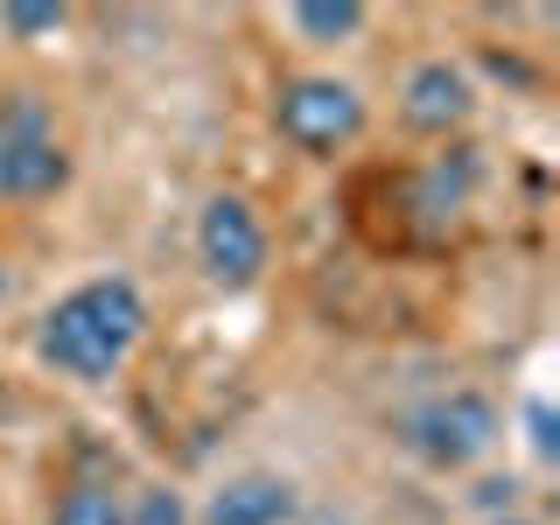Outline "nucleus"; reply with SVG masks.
<instances>
[{
    "label": "nucleus",
    "instance_id": "1",
    "mask_svg": "<svg viewBox=\"0 0 560 525\" xmlns=\"http://www.w3.org/2000/svg\"><path fill=\"white\" fill-rule=\"evenodd\" d=\"M140 329H148V302H140V288L127 273L113 280H84V288H70L57 308L43 315V329H35V358L49 364V372L63 378H113L119 364H127V350L140 343Z\"/></svg>",
    "mask_w": 560,
    "mask_h": 525
},
{
    "label": "nucleus",
    "instance_id": "2",
    "mask_svg": "<svg viewBox=\"0 0 560 525\" xmlns=\"http://www.w3.org/2000/svg\"><path fill=\"white\" fill-rule=\"evenodd\" d=\"M70 183V154L57 127H49L43 98H8L0 105V203H35V197H57Z\"/></svg>",
    "mask_w": 560,
    "mask_h": 525
},
{
    "label": "nucleus",
    "instance_id": "3",
    "mask_svg": "<svg viewBox=\"0 0 560 525\" xmlns=\"http://www.w3.org/2000/svg\"><path fill=\"white\" fill-rule=\"evenodd\" d=\"M407 442L428 455L434 469H463L477 463V455H490V442H498V407H490L483 393H434L428 407L407 413Z\"/></svg>",
    "mask_w": 560,
    "mask_h": 525
},
{
    "label": "nucleus",
    "instance_id": "4",
    "mask_svg": "<svg viewBox=\"0 0 560 525\" xmlns=\"http://www.w3.org/2000/svg\"><path fill=\"white\" fill-rule=\"evenodd\" d=\"M273 119L302 154H337L364 127V98L350 92L343 78H294V84H280Z\"/></svg>",
    "mask_w": 560,
    "mask_h": 525
},
{
    "label": "nucleus",
    "instance_id": "5",
    "mask_svg": "<svg viewBox=\"0 0 560 525\" xmlns=\"http://www.w3.org/2000/svg\"><path fill=\"white\" fill-rule=\"evenodd\" d=\"M197 253H203V273L218 288H253L259 267H267V232H259L253 203L210 197L203 218H197Z\"/></svg>",
    "mask_w": 560,
    "mask_h": 525
},
{
    "label": "nucleus",
    "instance_id": "6",
    "mask_svg": "<svg viewBox=\"0 0 560 525\" xmlns=\"http://www.w3.org/2000/svg\"><path fill=\"white\" fill-rule=\"evenodd\" d=\"M399 113H407L413 133H448V127H463V119L477 113V84H469L463 63L434 57V63H420L407 78V105H399Z\"/></svg>",
    "mask_w": 560,
    "mask_h": 525
},
{
    "label": "nucleus",
    "instance_id": "7",
    "mask_svg": "<svg viewBox=\"0 0 560 525\" xmlns=\"http://www.w3.org/2000/svg\"><path fill=\"white\" fill-rule=\"evenodd\" d=\"M49 525H127V512H119L113 483H70L57 498V512H49Z\"/></svg>",
    "mask_w": 560,
    "mask_h": 525
},
{
    "label": "nucleus",
    "instance_id": "8",
    "mask_svg": "<svg viewBox=\"0 0 560 525\" xmlns=\"http://www.w3.org/2000/svg\"><path fill=\"white\" fill-rule=\"evenodd\" d=\"M294 28L315 35V43H343V35L364 28V8L358 0H302V8H294Z\"/></svg>",
    "mask_w": 560,
    "mask_h": 525
},
{
    "label": "nucleus",
    "instance_id": "9",
    "mask_svg": "<svg viewBox=\"0 0 560 525\" xmlns=\"http://www.w3.org/2000/svg\"><path fill=\"white\" fill-rule=\"evenodd\" d=\"M127 525H189V512H183V498H175L168 483H148V490L133 498Z\"/></svg>",
    "mask_w": 560,
    "mask_h": 525
},
{
    "label": "nucleus",
    "instance_id": "10",
    "mask_svg": "<svg viewBox=\"0 0 560 525\" xmlns=\"http://www.w3.org/2000/svg\"><path fill=\"white\" fill-rule=\"evenodd\" d=\"M259 525H343L337 512H323V504H302V498H288L280 512H267Z\"/></svg>",
    "mask_w": 560,
    "mask_h": 525
},
{
    "label": "nucleus",
    "instance_id": "11",
    "mask_svg": "<svg viewBox=\"0 0 560 525\" xmlns=\"http://www.w3.org/2000/svg\"><path fill=\"white\" fill-rule=\"evenodd\" d=\"M8 28L14 35H49V28H63V8H8Z\"/></svg>",
    "mask_w": 560,
    "mask_h": 525
},
{
    "label": "nucleus",
    "instance_id": "12",
    "mask_svg": "<svg viewBox=\"0 0 560 525\" xmlns=\"http://www.w3.org/2000/svg\"><path fill=\"white\" fill-rule=\"evenodd\" d=\"M525 420H533V448L553 455V448H560V442H553V407H539V399H533V413H525Z\"/></svg>",
    "mask_w": 560,
    "mask_h": 525
},
{
    "label": "nucleus",
    "instance_id": "13",
    "mask_svg": "<svg viewBox=\"0 0 560 525\" xmlns=\"http://www.w3.org/2000/svg\"><path fill=\"white\" fill-rule=\"evenodd\" d=\"M512 490H518V483H512V477H490V483H483V490H477V498H483V504H490V512H498V504H512Z\"/></svg>",
    "mask_w": 560,
    "mask_h": 525
},
{
    "label": "nucleus",
    "instance_id": "14",
    "mask_svg": "<svg viewBox=\"0 0 560 525\" xmlns=\"http://www.w3.org/2000/svg\"><path fill=\"white\" fill-rule=\"evenodd\" d=\"M490 525H525V518H490Z\"/></svg>",
    "mask_w": 560,
    "mask_h": 525
},
{
    "label": "nucleus",
    "instance_id": "15",
    "mask_svg": "<svg viewBox=\"0 0 560 525\" xmlns=\"http://www.w3.org/2000/svg\"><path fill=\"white\" fill-rule=\"evenodd\" d=\"M0 294H8V273H0Z\"/></svg>",
    "mask_w": 560,
    "mask_h": 525
}]
</instances>
